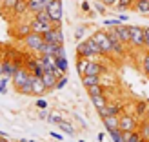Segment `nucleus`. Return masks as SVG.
<instances>
[{
	"mask_svg": "<svg viewBox=\"0 0 149 142\" xmlns=\"http://www.w3.org/2000/svg\"><path fill=\"white\" fill-rule=\"evenodd\" d=\"M18 91H20L22 95H33V75L29 77V80H27V82H26V84L22 86L20 89H18Z\"/></svg>",
	"mask_w": 149,
	"mask_h": 142,
	"instance_id": "cd10ccee",
	"label": "nucleus"
},
{
	"mask_svg": "<svg viewBox=\"0 0 149 142\" xmlns=\"http://www.w3.org/2000/svg\"><path fill=\"white\" fill-rule=\"evenodd\" d=\"M133 9L138 11L140 15H149V0H135Z\"/></svg>",
	"mask_w": 149,
	"mask_h": 142,
	"instance_id": "aec40b11",
	"label": "nucleus"
},
{
	"mask_svg": "<svg viewBox=\"0 0 149 142\" xmlns=\"http://www.w3.org/2000/svg\"><path fill=\"white\" fill-rule=\"evenodd\" d=\"M113 31L118 35V38H120L125 46H129V40H131V26H125L124 22H122V24H118V26L113 27Z\"/></svg>",
	"mask_w": 149,
	"mask_h": 142,
	"instance_id": "1a4fd4ad",
	"label": "nucleus"
},
{
	"mask_svg": "<svg viewBox=\"0 0 149 142\" xmlns=\"http://www.w3.org/2000/svg\"><path fill=\"white\" fill-rule=\"evenodd\" d=\"M29 22H31V31L40 33V35H44L46 31H49V29L53 27L51 22H42V20H36V18H31Z\"/></svg>",
	"mask_w": 149,
	"mask_h": 142,
	"instance_id": "9b49d317",
	"label": "nucleus"
},
{
	"mask_svg": "<svg viewBox=\"0 0 149 142\" xmlns=\"http://www.w3.org/2000/svg\"><path fill=\"white\" fill-rule=\"evenodd\" d=\"M78 142H84V140H78Z\"/></svg>",
	"mask_w": 149,
	"mask_h": 142,
	"instance_id": "3c124183",
	"label": "nucleus"
},
{
	"mask_svg": "<svg viewBox=\"0 0 149 142\" xmlns=\"http://www.w3.org/2000/svg\"><path fill=\"white\" fill-rule=\"evenodd\" d=\"M118 24H122L118 18H107V20H104V26H106V27H115Z\"/></svg>",
	"mask_w": 149,
	"mask_h": 142,
	"instance_id": "c9c22d12",
	"label": "nucleus"
},
{
	"mask_svg": "<svg viewBox=\"0 0 149 142\" xmlns=\"http://www.w3.org/2000/svg\"><path fill=\"white\" fill-rule=\"evenodd\" d=\"M144 36H146V49H149V26L144 27Z\"/></svg>",
	"mask_w": 149,
	"mask_h": 142,
	"instance_id": "37998d69",
	"label": "nucleus"
},
{
	"mask_svg": "<svg viewBox=\"0 0 149 142\" xmlns=\"http://www.w3.org/2000/svg\"><path fill=\"white\" fill-rule=\"evenodd\" d=\"M26 13H29L27 11V0H17V4L13 7V15L15 17H22Z\"/></svg>",
	"mask_w": 149,
	"mask_h": 142,
	"instance_id": "6ab92c4d",
	"label": "nucleus"
},
{
	"mask_svg": "<svg viewBox=\"0 0 149 142\" xmlns=\"http://www.w3.org/2000/svg\"><path fill=\"white\" fill-rule=\"evenodd\" d=\"M44 42H46V40H44V35L31 31V33H29L26 38H24V46H26L29 51H33V53H38Z\"/></svg>",
	"mask_w": 149,
	"mask_h": 142,
	"instance_id": "39448f33",
	"label": "nucleus"
},
{
	"mask_svg": "<svg viewBox=\"0 0 149 142\" xmlns=\"http://www.w3.org/2000/svg\"><path fill=\"white\" fill-rule=\"evenodd\" d=\"M140 69L146 77H149V49H146L142 53V58H140Z\"/></svg>",
	"mask_w": 149,
	"mask_h": 142,
	"instance_id": "4be33fe9",
	"label": "nucleus"
},
{
	"mask_svg": "<svg viewBox=\"0 0 149 142\" xmlns=\"http://www.w3.org/2000/svg\"><path fill=\"white\" fill-rule=\"evenodd\" d=\"M84 35H86V26H78L77 29H74V38L77 40H80Z\"/></svg>",
	"mask_w": 149,
	"mask_h": 142,
	"instance_id": "f704fd0d",
	"label": "nucleus"
},
{
	"mask_svg": "<svg viewBox=\"0 0 149 142\" xmlns=\"http://www.w3.org/2000/svg\"><path fill=\"white\" fill-rule=\"evenodd\" d=\"M102 120H104V128H106L107 131L116 129L118 126H120V117H118V115H109L106 118H102Z\"/></svg>",
	"mask_w": 149,
	"mask_h": 142,
	"instance_id": "f3484780",
	"label": "nucleus"
},
{
	"mask_svg": "<svg viewBox=\"0 0 149 142\" xmlns=\"http://www.w3.org/2000/svg\"><path fill=\"white\" fill-rule=\"evenodd\" d=\"M82 84H84L86 87L100 84V75H84V77H82Z\"/></svg>",
	"mask_w": 149,
	"mask_h": 142,
	"instance_id": "5701e85b",
	"label": "nucleus"
},
{
	"mask_svg": "<svg viewBox=\"0 0 149 142\" xmlns=\"http://www.w3.org/2000/svg\"><path fill=\"white\" fill-rule=\"evenodd\" d=\"M53 26H60L62 24V15H64V7H62V0H51L49 6L46 7Z\"/></svg>",
	"mask_w": 149,
	"mask_h": 142,
	"instance_id": "20e7f679",
	"label": "nucleus"
},
{
	"mask_svg": "<svg viewBox=\"0 0 149 142\" xmlns=\"http://www.w3.org/2000/svg\"><path fill=\"white\" fill-rule=\"evenodd\" d=\"M18 68H20V64L15 62V60H11V58H6V60H2V75H4V77L13 78V75L17 73Z\"/></svg>",
	"mask_w": 149,
	"mask_h": 142,
	"instance_id": "9d476101",
	"label": "nucleus"
},
{
	"mask_svg": "<svg viewBox=\"0 0 149 142\" xmlns=\"http://www.w3.org/2000/svg\"><path fill=\"white\" fill-rule=\"evenodd\" d=\"M93 38H95V42L100 46L104 57L113 55V46H111V38H109L107 29H106V31H104V29H98V31H95V33H93Z\"/></svg>",
	"mask_w": 149,
	"mask_h": 142,
	"instance_id": "f03ea898",
	"label": "nucleus"
},
{
	"mask_svg": "<svg viewBox=\"0 0 149 142\" xmlns=\"http://www.w3.org/2000/svg\"><path fill=\"white\" fill-rule=\"evenodd\" d=\"M47 120H49V122H53V124H60L64 118H62L60 115H49V117H47Z\"/></svg>",
	"mask_w": 149,
	"mask_h": 142,
	"instance_id": "4c0bfd02",
	"label": "nucleus"
},
{
	"mask_svg": "<svg viewBox=\"0 0 149 142\" xmlns=\"http://www.w3.org/2000/svg\"><path fill=\"white\" fill-rule=\"evenodd\" d=\"M51 0H27V11L29 13H38L42 9H46V7L49 6Z\"/></svg>",
	"mask_w": 149,
	"mask_h": 142,
	"instance_id": "4468645a",
	"label": "nucleus"
},
{
	"mask_svg": "<svg viewBox=\"0 0 149 142\" xmlns=\"http://www.w3.org/2000/svg\"><path fill=\"white\" fill-rule=\"evenodd\" d=\"M77 55L82 57V58H89V60H96V57H104L100 46L95 42L93 36H89V38L82 40L78 44L77 46Z\"/></svg>",
	"mask_w": 149,
	"mask_h": 142,
	"instance_id": "f257e3e1",
	"label": "nucleus"
},
{
	"mask_svg": "<svg viewBox=\"0 0 149 142\" xmlns=\"http://www.w3.org/2000/svg\"><path fill=\"white\" fill-rule=\"evenodd\" d=\"M91 102H93V106L96 108V109H102V108H106L107 106V99H106V93L104 95H95V97H91Z\"/></svg>",
	"mask_w": 149,
	"mask_h": 142,
	"instance_id": "412c9836",
	"label": "nucleus"
},
{
	"mask_svg": "<svg viewBox=\"0 0 149 142\" xmlns=\"http://www.w3.org/2000/svg\"><path fill=\"white\" fill-rule=\"evenodd\" d=\"M124 139H125V142H146L142 137H140L138 131H127V133H124Z\"/></svg>",
	"mask_w": 149,
	"mask_h": 142,
	"instance_id": "393cba45",
	"label": "nucleus"
},
{
	"mask_svg": "<svg viewBox=\"0 0 149 142\" xmlns=\"http://www.w3.org/2000/svg\"><path fill=\"white\" fill-rule=\"evenodd\" d=\"M29 77H31V71H29L27 68H24V66H20V68L17 69V73L13 75V84H15V87H17V91L29 80Z\"/></svg>",
	"mask_w": 149,
	"mask_h": 142,
	"instance_id": "6e6552de",
	"label": "nucleus"
},
{
	"mask_svg": "<svg viewBox=\"0 0 149 142\" xmlns=\"http://www.w3.org/2000/svg\"><path fill=\"white\" fill-rule=\"evenodd\" d=\"M44 40L51 42V44H58V46H64V33L60 26H53L49 31L44 33Z\"/></svg>",
	"mask_w": 149,
	"mask_h": 142,
	"instance_id": "0eeeda50",
	"label": "nucleus"
},
{
	"mask_svg": "<svg viewBox=\"0 0 149 142\" xmlns=\"http://www.w3.org/2000/svg\"><path fill=\"white\" fill-rule=\"evenodd\" d=\"M129 48H133V49H146L144 27H140V26H131V40H129Z\"/></svg>",
	"mask_w": 149,
	"mask_h": 142,
	"instance_id": "7ed1b4c3",
	"label": "nucleus"
},
{
	"mask_svg": "<svg viewBox=\"0 0 149 142\" xmlns=\"http://www.w3.org/2000/svg\"><path fill=\"white\" fill-rule=\"evenodd\" d=\"M65 84H68V77H65V75H64V77H60V78H58L56 80V86H55V89H62Z\"/></svg>",
	"mask_w": 149,
	"mask_h": 142,
	"instance_id": "e433bc0d",
	"label": "nucleus"
},
{
	"mask_svg": "<svg viewBox=\"0 0 149 142\" xmlns=\"http://www.w3.org/2000/svg\"><path fill=\"white\" fill-rule=\"evenodd\" d=\"M38 115H40V118H47V117H49L47 108H46V109H40V113H38Z\"/></svg>",
	"mask_w": 149,
	"mask_h": 142,
	"instance_id": "a18cd8bd",
	"label": "nucleus"
},
{
	"mask_svg": "<svg viewBox=\"0 0 149 142\" xmlns=\"http://www.w3.org/2000/svg\"><path fill=\"white\" fill-rule=\"evenodd\" d=\"M120 111H122V104H107L106 108L98 109V115L100 118H106L109 115H120Z\"/></svg>",
	"mask_w": 149,
	"mask_h": 142,
	"instance_id": "f8f14e48",
	"label": "nucleus"
},
{
	"mask_svg": "<svg viewBox=\"0 0 149 142\" xmlns=\"http://www.w3.org/2000/svg\"><path fill=\"white\" fill-rule=\"evenodd\" d=\"M133 4H135V0H120V2L116 4V9L125 11V9H129V7H133Z\"/></svg>",
	"mask_w": 149,
	"mask_h": 142,
	"instance_id": "2f4dec72",
	"label": "nucleus"
},
{
	"mask_svg": "<svg viewBox=\"0 0 149 142\" xmlns=\"http://www.w3.org/2000/svg\"><path fill=\"white\" fill-rule=\"evenodd\" d=\"M147 108H149V104L146 100L135 102V115H136L138 120H146V118H147V115H149V109Z\"/></svg>",
	"mask_w": 149,
	"mask_h": 142,
	"instance_id": "ddd939ff",
	"label": "nucleus"
},
{
	"mask_svg": "<svg viewBox=\"0 0 149 142\" xmlns=\"http://www.w3.org/2000/svg\"><path fill=\"white\" fill-rule=\"evenodd\" d=\"M107 133L111 135L113 142H125V139H124V131H122L120 128H116V129H111V131H107Z\"/></svg>",
	"mask_w": 149,
	"mask_h": 142,
	"instance_id": "bb28decb",
	"label": "nucleus"
},
{
	"mask_svg": "<svg viewBox=\"0 0 149 142\" xmlns=\"http://www.w3.org/2000/svg\"><path fill=\"white\" fill-rule=\"evenodd\" d=\"M58 128H60L64 133H68V135H74V128H73L69 122H65V120H62L60 124H58Z\"/></svg>",
	"mask_w": 149,
	"mask_h": 142,
	"instance_id": "473e14b6",
	"label": "nucleus"
},
{
	"mask_svg": "<svg viewBox=\"0 0 149 142\" xmlns=\"http://www.w3.org/2000/svg\"><path fill=\"white\" fill-rule=\"evenodd\" d=\"M42 80H44V84H46V87H47V91H51V89H55V86H56V80H58V77L53 73V71H46L42 75Z\"/></svg>",
	"mask_w": 149,
	"mask_h": 142,
	"instance_id": "dca6fc26",
	"label": "nucleus"
},
{
	"mask_svg": "<svg viewBox=\"0 0 149 142\" xmlns=\"http://www.w3.org/2000/svg\"><path fill=\"white\" fill-rule=\"evenodd\" d=\"M102 4H106L107 7H116V4L120 2V0H100Z\"/></svg>",
	"mask_w": 149,
	"mask_h": 142,
	"instance_id": "58836bf2",
	"label": "nucleus"
},
{
	"mask_svg": "<svg viewBox=\"0 0 149 142\" xmlns=\"http://www.w3.org/2000/svg\"><path fill=\"white\" fill-rule=\"evenodd\" d=\"M51 137L56 139V140H62V135H60V133H56V131H51Z\"/></svg>",
	"mask_w": 149,
	"mask_h": 142,
	"instance_id": "de8ad7c7",
	"label": "nucleus"
},
{
	"mask_svg": "<svg viewBox=\"0 0 149 142\" xmlns=\"http://www.w3.org/2000/svg\"><path fill=\"white\" fill-rule=\"evenodd\" d=\"M136 131L140 133V137H142L146 142H149V122H147V120H140Z\"/></svg>",
	"mask_w": 149,
	"mask_h": 142,
	"instance_id": "b1692460",
	"label": "nucleus"
},
{
	"mask_svg": "<svg viewBox=\"0 0 149 142\" xmlns=\"http://www.w3.org/2000/svg\"><path fill=\"white\" fill-rule=\"evenodd\" d=\"M55 57H65V49H64V46H58V49H56Z\"/></svg>",
	"mask_w": 149,
	"mask_h": 142,
	"instance_id": "c03bdc74",
	"label": "nucleus"
},
{
	"mask_svg": "<svg viewBox=\"0 0 149 142\" xmlns=\"http://www.w3.org/2000/svg\"><path fill=\"white\" fill-rule=\"evenodd\" d=\"M87 60H89V58H82V57H78V60H77V69H78V73H80V77H84V73H86Z\"/></svg>",
	"mask_w": 149,
	"mask_h": 142,
	"instance_id": "7c9ffc66",
	"label": "nucleus"
},
{
	"mask_svg": "<svg viewBox=\"0 0 149 142\" xmlns=\"http://www.w3.org/2000/svg\"><path fill=\"white\" fill-rule=\"evenodd\" d=\"M46 91H47V87H46V84H44L42 77H35L33 75V95H42Z\"/></svg>",
	"mask_w": 149,
	"mask_h": 142,
	"instance_id": "a211bd4d",
	"label": "nucleus"
},
{
	"mask_svg": "<svg viewBox=\"0 0 149 142\" xmlns=\"http://www.w3.org/2000/svg\"><path fill=\"white\" fill-rule=\"evenodd\" d=\"M138 124H140V120L136 118V115L124 113V115H120V126H118V128H120L124 133H127V131H136Z\"/></svg>",
	"mask_w": 149,
	"mask_h": 142,
	"instance_id": "423d86ee",
	"label": "nucleus"
},
{
	"mask_svg": "<svg viewBox=\"0 0 149 142\" xmlns=\"http://www.w3.org/2000/svg\"><path fill=\"white\" fill-rule=\"evenodd\" d=\"M118 20H120V22H127L129 17H127V15H124V13H120V15H118Z\"/></svg>",
	"mask_w": 149,
	"mask_h": 142,
	"instance_id": "49530a36",
	"label": "nucleus"
},
{
	"mask_svg": "<svg viewBox=\"0 0 149 142\" xmlns=\"http://www.w3.org/2000/svg\"><path fill=\"white\" fill-rule=\"evenodd\" d=\"M55 62H56V68L60 69V71H64V73H68V58L65 57H55Z\"/></svg>",
	"mask_w": 149,
	"mask_h": 142,
	"instance_id": "c85d7f7f",
	"label": "nucleus"
},
{
	"mask_svg": "<svg viewBox=\"0 0 149 142\" xmlns=\"http://www.w3.org/2000/svg\"><path fill=\"white\" fill-rule=\"evenodd\" d=\"M0 75H2V60H0Z\"/></svg>",
	"mask_w": 149,
	"mask_h": 142,
	"instance_id": "09e8293b",
	"label": "nucleus"
},
{
	"mask_svg": "<svg viewBox=\"0 0 149 142\" xmlns=\"http://www.w3.org/2000/svg\"><path fill=\"white\" fill-rule=\"evenodd\" d=\"M95 11L98 13V15H106V11H107V6H106V4H102L100 0H96V2H95Z\"/></svg>",
	"mask_w": 149,
	"mask_h": 142,
	"instance_id": "72a5a7b5",
	"label": "nucleus"
},
{
	"mask_svg": "<svg viewBox=\"0 0 149 142\" xmlns=\"http://www.w3.org/2000/svg\"><path fill=\"white\" fill-rule=\"evenodd\" d=\"M7 80H9V77H4L2 80H0V93H6V86H7Z\"/></svg>",
	"mask_w": 149,
	"mask_h": 142,
	"instance_id": "ea45409f",
	"label": "nucleus"
},
{
	"mask_svg": "<svg viewBox=\"0 0 149 142\" xmlns=\"http://www.w3.org/2000/svg\"><path fill=\"white\" fill-rule=\"evenodd\" d=\"M36 108H40V109H46V108H47V100L38 99V100H36Z\"/></svg>",
	"mask_w": 149,
	"mask_h": 142,
	"instance_id": "a19ab883",
	"label": "nucleus"
},
{
	"mask_svg": "<svg viewBox=\"0 0 149 142\" xmlns=\"http://www.w3.org/2000/svg\"><path fill=\"white\" fill-rule=\"evenodd\" d=\"M82 11H86V13H89V15H93V11H91V6H89V2H82Z\"/></svg>",
	"mask_w": 149,
	"mask_h": 142,
	"instance_id": "79ce46f5",
	"label": "nucleus"
},
{
	"mask_svg": "<svg viewBox=\"0 0 149 142\" xmlns=\"http://www.w3.org/2000/svg\"><path fill=\"white\" fill-rule=\"evenodd\" d=\"M86 89H87L89 97H95V95H104V93H106V87H104L102 84H95V86H89V87H86Z\"/></svg>",
	"mask_w": 149,
	"mask_h": 142,
	"instance_id": "a878e982",
	"label": "nucleus"
},
{
	"mask_svg": "<svg viewBox=\"0 0 149 142\" xmlns=\"http://www.w3.org/2000/svg\"><path fill=\"white\" fill-rule=\"evenodd\" d=\"M29 33H31V22H20V24L15 27V36H17V38L24 40Z\"/></svg>",
	"mask_w": 149,
	"mask_h": 142,
	"instance_id": "2eb2a0df",
	"label": "nucleus"
},
{
	"mask_svg": "<svg viewBox=\"0 0 149 142\" xmlns=\"http://www.w3.org/2000/svg\"><path fill=\"white\" fill-rule=\"evenodd\" d=\"M33 18L42 20V22H51V17H49L47 9H42V11H38V13H35V15H33ZM51 24H53V22H51Z\"/></svg>",
	"mask_w": 149,
	"mask_h": 142,
	"instance_id": "c756f323",
	"label": "nucleus"
},
{
	"mask_svg": "<svg viewBox=\"0 0 149 142\" xmlns=\"http://www.w3.org/2000/svg\"><path fill=\"white\" fill-rule=\"evenodd\" d=\"M146 120H147V122H149V115H147V118H146Z\"/></svg>",
	"mask_w": 149,
	"mask_h": 142,
	"instance_id": "8fccbe9b",
	"label": "nucleus"
}]
</instances>
